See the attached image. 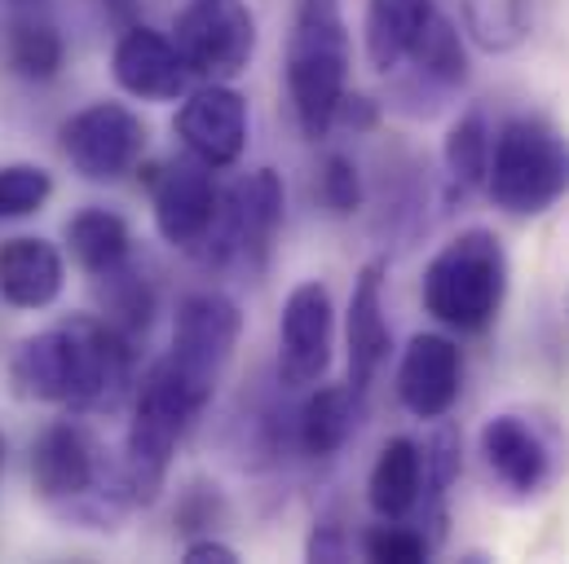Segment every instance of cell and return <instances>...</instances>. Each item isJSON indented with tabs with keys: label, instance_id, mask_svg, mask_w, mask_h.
<instances>
[{
	"label": "cell",
	"instance_id": "9",
	"mask_svg": "<svg viewBox=\"0 0 569 564\" xmlns=\"http://www.w3.org/2000/svg\"><path fill=\"white\" fill-rule=\"evenodd\" d=\"M58 145H62L71 172H80L93 185H111L142 163L146 124L124 102H89L62 120Z\"/></svg>",
	"mask_w": 569,
	"mask_h": 564
},
{
	"label": "cell",
	"instance_id": "8",
	"mask_svg": "<svg viewBox=\"0 0 569 564\" xmlns=\"http://www.w3.org/2000/svg\"><path fill=\"white\" fill-rule=\"evenodd\" d=\"M172 44L190 75L230 84L257 58V13L248 0H186L172 18Z\"/></svg>",
	"mask_w": 569,
	"mask_h": 564
},
{
	"label": "cell",
	"instance_id": "20",
	"mask_svg": "<svg viewBox=\"0 0 569 564\" xmlns=\"http://www.w3.org/2000/svg\"><path fill=\"white\" fill-rule=\"evenodd\" d=\"M425 503V450L411 436H393L380 445L367 472V507L380 521H407Z\"/></svg>",
	"mask_w": 569,
	"mask_h": 564
},
{
	"label": "cell",
	"instance_id": "26",
	"mask_svg": "<svg viewBox=\"0 0 569 564\" xmlns=\"http://www.w3.org/2000/svg\"><path fill=\"white\" fill-rule=\"evenodd\" d=\"M459 13L481 53H512L530 36V0H459Z\"/></svg>",
	"mask_w": 569,
	"mask_h": 564
},
{
	"label": "cell",
	"instance_id": "28",
	"mask_svg": "<svg viewBox=\"0 0 569 564\" xmlns=\"http://www.w3.org/2000/svg\"><path fill=\"white\" fill-rule=\"evenodd\" d=\"M318 203H322V212L336 216V221H349V216L362 212L367 185H362V168L353 163V154L331 150V154L322 159V168H318Z\"/></svg>",
	"mask_w": 569,
	"mask_h": 564
},
{
	"label": "cell",
	"instance_id": "17",
	"mask_svg": "<svg viewBox=\"0 0 569 564\" xmlns=\"http://www.w3.org/2000/svg\"><path fill=\"white\" fill-rule=\"evenodd\" d=\"M477 445H481V459H486L490 476L517 498H530L552 481V467H557L552 445L535 427V420H526V415H512V411L490 415L481 423Z\"/></svg>",
	"mask_w": 569,
	"mask_h": 564
},
{
	"label": "cell",
	"instance_id": "25",
	"mask_svg": "<svg viewBox=\"0 0 569 564\" xmlns=\"http://www.w3.org/2000/svg\"><path fill=\"white\" fill-rule=\"evenodd\" d=\"M490 145H495V133H490L486 111H463V115L446 129L441 163H446V177H450V185H455L459 194H468V190H486Z\"/></svg>",
	"mask_w": 569,
	"mask_h": 564
},
{
	"label": "cell",
	"instance_id": "22",
	"mask_svg": "<svg viewBox=\"0 0 569 564\" xmlns=\"http://www.w3.org/2000/svg\"><path fill=\"white\" fill-rule=\"evenodd\" d=\"M358 415H362V393H353L349 384H327L305 397L291 441L305 459H331L349 445V436L358 432Z\"/></svg>",
	"mask_w": 569,
	"mask_h": 564
},
{
	"label": "cell",
	"instance_id": "32",
	"mask_svg": "<svg viewBox=\"0 0 569 564\" xmlns=\"http://www.w3.org/2000/svg\"><path fill=\"white\" fill-rule=\"evenodd\" d=\"M226 516V498L217 494V485H190L181 498H177V512H172V521H177V530L181 534H212V525Z\"/></svg>",
	"mask_w": 569,
	"mask_h": 564
},
{
	"label": "cell",
	"instance_id": "33",
	"mask_svg": "<svg viewBox=\"0 0 569 564\" xmlns=\"http://www.w3.org/2000/svg\"><path fill=\"white\" fill-rule=\"evenodd\" d=\"M305 556H309V561L340 564L353 556V543H349V534H345L336 521H318L313 534H309V543H305Z\"/></svg>",
	"mask_w": 569,
	"mask_h": 564
},
{
	"label": "cell",
	"instance_id": "4",
	"mask_svg": "<svg viewBox=\"0 0 569 564\" xmlns=\"http://www.w3.org/2000/svg\"><path fill=\"white\" fill-rule=\"evenodd\" d=\"M486 194L508 216H543L569 194V133L543 115H512L490 145Z\"/></svg>",
	"mask_w": 569,
	"mask_h": 564
},
{
	"label": "cell",
	"instance_id": "30",
	"mask_svg": "<svg viewBox=\"0 0 569 564\" xmlns=\"http://www.w3.org/2000/svg\"><path fill=\"white\" fill-rule=\"evenodd\" d=\"M432 534L407 525V521H380L362 534V552L367 561H380V564H420L432 556Z\"/></svg>",
	"mask_w": 569,
	"mask_h": 564
},
{
	"label": "cell",
	"instance_id": "16",
	"mask_svg": "<svg viewBox=\"0 0 569 564\" xmlns=\"http://www.w3.org/2000/svg\"><path fill=\"white\" fill-rule=\"evenodd\" d=\"M111 75L138 102H177L190 89V67H186L181 49L172 44V36H163L146 22H133L120 31V40L111 49Z\"/></svg>",
	"mask_w": 569,
	"mask_h": 564
},
{
	"label": "cell",
	"instance_id": "35",
	"mask_svg": "<svg viewBox=\"0 0 569 564\" xmlns=\"http://www.w3.org/2000/svg\"><path fill=\"white\" fill-rule=\"evenodd\" d=\"M181 561L186 564H239V552H234L230 543L212 538V534H194V538L186 543Z\"/></svg>",
	"mask_w": 569,
	"mask_h": 564
},
{
	"label": "cell",
	"instance_id": "23",
	"mask_svg": "<svg viewBox=\"0 0 569 564\" xmlns=\"http://www.w3.org/2000/svg\"><path fill=\"white\" fill-rule=\"evenodd\" d=\"M67 248L89 279H102L133 261V230L111 208H84L67 221Z\"/></svg>",
	"mask_w": 569,
	"mask_h": 564
},
{
	"label": "cell",
	"instance_id": "11",
	"mask_svg": "<svg viewBox=\"0 0 569 564\" xmlns=\"http://www.w3.org/2000/svg\"><path fill=\"white\" fill-rule=\"evenodd\" d=\"M331 349H336V304L327 282H296L279 313V384L287 393H305L322 384L331 371Z\"/></svg>",
	"mask_w": 569,
	"mask_h": 564
},
{
	"label": "cell",
	"instance_id": "1",
	"mask_svg": "<svg viewBox=\"0 0 569 564\" xmlns=\"http://www.w3.org/2000/svg\"><path fill=\"white\" fill-rule=\"evenodd\" d=\"M31 490L49 512L84 530H116L133 507L124 467L76 420L49 423L31 441Z\"/></svg>",
	"mask_w": 569,
	"mask_h": 564
},
{
	"label": "cell",
	"instance_id": "12",
	"mask_svg": "<svg viewBox=\"0 0 569 564\" xmlns=\"http://www.w3.org/2000/svg\"><path fill=\"white\" fill-rule=\"evenodd\" d=\"M393 75H398L393 80V107L416 115V120L437 115L455 93H463V84L472 75L468 71V44L441 9L428 18L416 49L407 53V62Z\"/></svg>",
	"mask_w": 569,
	"mask_h": 564
},
{
	"label": "cell",
	"instance_id": "21",
	"mask_svg": "<svg viewBox=\"0 0 569 564\" xmlns=\"http://www.w3.org/2000/svg\"><path fill=\"white\" fill-rule=\"evenodd\" d=\"M432 13H437V0H367L362 49H367L371 71L393 75L407 62V53L416 49Z\"/></svg>",
	"mask_w": 569,
	"mask_h": 564
},
{
	"label": "cell",
	"instance_id": "18",
	"mask_svg": "<svg viewBox=\"0 0 569 564\" xmlns=\"http://www.w3.org/2000/svg\"><path fill=\"white\" fill-rule=\"evenodd\" d=\"M385 261L362 265V274L353 279L349 291V309H345V353H349V389L367 397V389L376 384L380 366L389 362L393 335H389V313H385Z\"/></svg>",
	"mask_w": 569,
	"mask_h": 564
},
{
	"label": "cell",
	"instance_id": "5",
	"mask_svg": "<svg viewBox=\"0 0 569 564\" xmlns=\"http://www.w3.org/2000/svg\"><path fill=\"white\" fill-rule=\"evenodd\" d=\"M203 411L186 397V389L177 384V375L168 371V362H150L146 375L133 389V420H129V436H124V485L133 507H150L172 472L177 445L186 441L190 423Z\"/></svg>",
	"mask_w": 569,
	"mask_h": 564
},
{
	"label": "cell",
	"instance_id": "7",
	"mask_svg": "<svg viewBox=\"0 0 569 564\" xmlns=\"http://www.w3.org/2000/svg\"><path fill=\"white\" fill-rule=\"evenodd\" d=\"M239 335H243V313L226 291L208 286V291L181 295L172 318V349L163 362L199 411L212 402L217 384L226 380Z\"/></svg>",
	"mask_w": 569,
	"mask_h": 564
},
{
	"label": "cell",
	"instance_id": "24",
	"mask_svg": "<svg viewBox=\"0 0 569 564\" xmlns=\"http://www.w3.org/2000/svg\"><path fill=\"white\" fill-rule=\"evenodd\" d=\"M4 58H9V71L27 84H49L62 75V62H67V40L62 31L40 18V13H22L9 22V40H4Z\"/></svg>",
	"mask_w": 569,
	"mask_h": 564
},
{
	"label": "cell",
	"instance_id": "2",
	"mask_svg": "<svg viewBox=\"0 0 569 564\" xmlns=\"http://www.w3.org/2000/svg\"><path fill=\"white\" fill-rule=\"evenodd\" d=\"M353 44L340 0H300L287 36V102L300 138L322 141L349 93Z\"/></svg>",
	"mask_w": 569,
	"mask_h": 564
},
{
	"label": "cell",
	"instance_id": "10",
	"mask_svg": "<svg viewBox=\"0 0 569 564\" xmlns=\"http://www.w3.org/2000/svg\"><path fill=\"white\" fill-rule=\"evenodd\" d=\"M146 185H150V212H154L159 239L177 252L199 256L221 208L212 168L199 159H172V163L146 168Z\"/></svg>",
	"mask_w": 569,
	"mask_h": 564
},
{
	"label": "cell",
	"instance_id": "6",
	"mask_svg": "<svg viewBox=\"0 0 569 564\" xmlns=\"http://www.w3.org/2000/svg\"><path fill=\"white\" fill-rule=\"evenodd\" d=\"M283 216L287 190L274 168H257L239 177L230 190H221V208H217L208 243L199 248V261L208 270H239L248 279H261L274 256Z\"/></svg>",
	"mask_w": 569,
	"mask_h": 564
},
{
	"label": "cell",
	"instance_id": "36",
	"mask_svg": "<svg viewBox=\"0 0 569 564\" xmlns=\"http://www.w3.org/2000/svg\"><path fill=\"white\" fill-rule=\"evenodd\" d=\"M0 467H4V436H0Z\"/></svg>",
	"mask_w": 569,
	"mask_h": 564
},
{
	"label": "cell",
	"instance_id": "3",
	"mask_svg": "<svg viewBox=\"0 0 569 564\" xmlns=\"http://www.w3.org/2000/svg\"><path fill=\"white\" fill-rule=\"evenodd\" d=\"M508 252L499 234L490 230H463L455 234L425 270V309L459 335H481L499 322L508 300Z\"/></svg>",
	"mask_w": 569,
	"mask_h": 564
},
{
	"label": "cell",
	"instance_id": "29",
	"mask_svg": "<svg viewBox=\"0 0 569 564\" xmlns=\"http://www.w3.org/2000/svg\"><path fill=\"white\" fill-rule=\"evenodd\" d=\"M53 199V177L40 163H0V221L36 216Z\"/></svg>",
	"mask_w": 569,
	"mask_h": 564
},
{
	"label": "cell",
	"instance_id": "31",
	"mask_svg": "<svg viewBox=\"0 0 569 564\" xmlns=\"http://www.w3.org/2000/svg\"><path fill=\"white\" fill-rule=\"evenodd\" d=\"M420 450H425V498L441 503L446 490L455 485L459 467H463V459H459V454H463V441H459L455 427H437Z\"/></svg>",
	"mask_w": 569,
	"mask_h": 564
},
{
	"label": "cell",
	"instance_id": "14",
	"mask_svg": "<svg viewBox=\"0 0 569 564\" xmlns=\"http://www.w3.org/2000/svg\"><path fill=\"white\" fill-rule=\"evenodd\" d=\"M9 393L31 406H76L80 393V335L76 322L62 318L58 326H44L27 335L9 353Z\"/></svg>",
	"mask_w": 569,
	"mask_h": 564
},
{
	"label": "cell",
	"instance_id": "34",
	"mask_svg": "<svg viewBox=\"0 0 569 564\" xmlns=\"http://www.w3.org/2000/svg\"><path fill=\"white\" fill-rule=\"evenodd\" d=\"M376 120H380V111H376L371 98H362V93H345V102H340L331 129H345V133H371Z\"/></svg>",
	"mask_w": 569,
	"mask_h": 564
},
{
	"label": "cell",
	"instance_id": "13",
	"mask_svg": "<svg viewBox=\"0 0 569 564\" xmlns=\"http://www.w3.org/2000/svg\"><path fill=\"white\" fill-rule=\"evenodd\" d=\"M248 98L221 80H203L199 89H186V102L172 120V133L181 138L186 154L217 168H234L248 150Z\"/></svg>",
	"mask_w": 569,
	"mask_h": 564
},
{
	"label": "cell",
	"instance_id": "27",
	"mask_svg": "<svg viewBox=\"0 0 569 564\" xmlns=\"http://www.w3.org/2000/svg\"><path fill=\"white\" fill-rule=\"evenodd\" d=\"M93 282H98V295H102V318L138 344V335H146L150 322H154V286H150V279L129 261V265H120V270H111V274Z\"/></svg>",
	"mask_w": 569,
	"mask_h": 564
},
{
	"label": "cell",
	"instance_id": "15",
	"mask_svg": "<svg viewBox=\"0 0 569 564\" xmlns=\"http://www.w3.org/2000/svg\"><path fill=\"white\" fill-rule=\"evenodd\" d=\"M463 393V353L450 335L420 331L398 362V402L411 420L441 423Z\"/></svg>",
	"mask_w": 569,
	"mask_h": 564
},
{
	"label": "cell",
	"instance_id": "19",
	"mask_svg": "<svg viewBox=\"0 0 569 564\" xmlns=\"http://www.w3.org/2000/svg\"><path fill=\"white\" fill-rule=\"evenodd\" d=\"M67 286V261L58 243L40 234H13L0 243V300L18 313H40L58 304Z\"/></svg>",
	"mask_w": 569,
	"mask_h": 564
}]
</instances>
